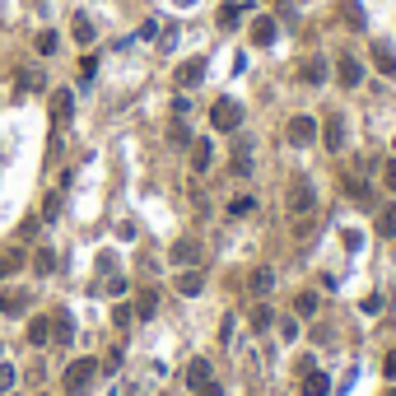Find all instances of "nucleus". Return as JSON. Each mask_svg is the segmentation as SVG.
<instances>
[{"mask_svg":"<svg viewBox=\"0 0 396 396\" xmlns=\"http://www.w3.org/2000/svg\"><path fill=\"white\" fill-rule=\"evenodd\" d=\"M93 378H98V364H93V359H75V364L65 368V392H70V396H84Z\"/></svg>","mask_w":396,"mask_h":396,"instance_id":"obj_1","label":"nucleus"},{"mask_svg":"<svg viewBox=\"0 0 396 396\" xmlns=\"http://www.w3.org/2000/svg\"><path fill=\"white\" fill-rule=\"evenodd\" d=\"M210 126H214V131H238V126H243V103L219 98V103L210 107Z\"/></svg>","mask_w":396,"mask_h":396,"instance_id":"obj_2","label":"nucleus"},{"mask_svg":"<svg viewBox=\"0 0 396 396\" xmlns=\"http://www.w3.org/2000/svg\"><path fill=\"white\" fill-rule=\"evenodd\" d=\"M285 136H290V145H299V150H308L312 140H317V117H290V126H285Z\"/></svg>","mask_w":396,"mask_h":396,"instance_id":"obj_3","label":"nucleus"},{"mask_svg":"<svg viewBox=\"0 0 396 396\" xmlns=\"http://www.w3.org/2000/svg\"><path fill=\"white\" fill-rule=\"evenodd\" d=\"M317 210V191H312V182H294L290 187V214L294 219H303V214Z\"/></svg>","mask_w":396,"mask_h":396,"instance_id":"obj_4","label":"nucleus"},{"mask_svg":"<svg viewBox=\"0 0 396 396\" xmlns=\"http://www.w3.org/2000/svg\"><path fill=\"white\" fill-rule=\"evenodd\" d=\"M173 79H177V89H196L200 79H205V61H200V56H191V61H182Z\"/></svg>","mask_w":396,"mask_h":396,"instance_id":"obj_5","label":"nucleus"},{"mask_svg":"<svg viewBox=\"0 0 396 396\" xmlns=\"http://www.w3.org/2000/svg\"><path fill=\"white\" fill-rule=\"evenodd\" d=\"M70 117H75V93H70V89H56V93H52V122L65 126Z\"/></svg>","mask_w":396,"mask_h":396,"instance_id":"obj_6","label":"nucleus"},{"mask_svg":"<svg viewBox=\"0 0 396 396\" xmlns=\"http://www.w3.org/2000/svg\"><path fill=\"white\" fill-rule=\"evenodd\" d=\"M200 290H205V275H200L196 266H191V271H177V294H182V299H196Z\"/></svg>","mask_w":396,"mask_h":396,"instance_id":"obj_7","label":"nucleus"},{"mask_svg":"<svg viewBox=\"0 0 396 396\" xmlns=\"http://www.w3.org/2000/svg\"><path fill=\"white\" fill-rule=\"evenodd\" d=\"M335 75H340V84H345V89H354V84L364 79V65L354 61V56H340V65H335Z\"/></svg>","mask_w":396,"mask_h":396,"instance_id":"obj_8","label":"nucleus"},{"mask_svg":"<svg viewBox=\"0 0 396 396\" xmlns=\"http://www.w3.org/2000/svg\"><path fill=\"white\" fill-rule=\"evenodd\" d=\"M299 75H303V84H326L331 65L322 61V56H312V61H303V70H299Z\"/></svg>","mask_w":396,"mask_h":396,"instance_id":"obj_9","label":"nucleus"},{"mask_svg":"<svg viewBox=\"0 0 396 396\" xmlns=\"http://www.w3.org/2000/svg\"><path fill=\"white\" fill-rule=\"evenodd\" d=\"M271 42H275V19L261 15L257 24H252V47H271Z\"/></svg>","mask_w":396,"mask_h":396,"instance_id":"obj_10","label":"nucleus"},{"mask_svg":"<svg viewBox=\"0 0 396 396\" xmlns=\"http://www.w3.org/2000/svg\"><path fill=\"white\" fill-rule=\"evenodd\" d=\"M205 382H210V359H191V364H187V387L196 392Z\"/></svg>","mask_w":396,"mask_h":396,"instance_id":"obj_11","label":"nucleus"},{"mask_svg":"<svg viewBox=\"0 0 396 396\" xmlns=\"http://www.w3.org/2000/svg\"><path fill=\"white\" fill-rule=\"evenodd\" d=\"M322 140H326V150H331V154H340V145H345V122H340V117H331V122H326V131H322Z\"/></svg>","mask_w":396,"mask_h":396,"instance_id":"obj_12","label":"nucleus"},{"mask_svg":"<svg viewBox=\"0 0 396 396\" xmlns=\"http://www.w3.org/2000/svg\"><path fill=\"white\" fill-rule=\"evenodd\" d=\"M331 392V378L326 373H317V368H308V378H303V396H326Z\"/></svg>","mask_w":396,"mask_h":396,"instance_id":"obj_13","label":"nucleus"},{"mask_svg":"<svg viewBox=\"0 0 396 396\" xmlns=\"http://www.w3.org/2000/svg\"><path fill=\"white\" fill-rule=\"evenodd\" d=\"M210 164H214V145H210V140H196V145H191V168L205 173Z\"/></svg>","mask_w":396,"mask_h":396,"instance_id":"obj_14","label":"nucleus"},{"mask_svg":"<svg viewBox=\"0 0 396 396\" xmlns=\"http://www.w3.org/2000/svg\"><path fill=\"white\" fill-rule=\"evenodd\" d=\"M173 261H177V266H196V261H200V247L191 243V238H182V243H173Z\"/></svg>","mask_w":396,"mask_h":396,"instance_id":"obj_15","label":"nucleus"},{"mask_svg":"<svg viewBox=\"0 0 396 396\" xmlns=\"http://www.w3.org/2000/svg\"><path fill=\"white\" fill-rule=\"evenodd\" d=\"M52 340H56V345H70V340H75V326H70V312H56V322H52Z\"/></svg>","mask_w":396,"mask_h":396,"instance_id":"obj_16","label":"nucleus"},{"mask_svg":"<svg viewBox=\"0 0 396 396\" xmlns=\"http://www.w3.org/2000/svg\"><path fill=\"white\" fill-rule=\"evenodd\" d=\"M271 285H275V275L266 271V266H257V271L247 275V290H252V294H271Z\"/></svg>","mask_w":396,"mask_h":396,"instance_id":"obj_17","label":"nucleus"},{"mask_svg":"<svg viewBox=\"0 0 396 396\" xmlns=\"http://www.w3.org/2000/svg\"><path fill=\"white\" fill-rule=\"evenodd\" d=\"M373 65H378V70H382V75H396V52H392V47H373Z\"/></svg>","mask_w":396,"mask_h":396,"instance_id":"obj_18","label":"nucleus"},{"mask_svg":"<svg viewBox=\"0 0 396 396\" xmlns=\"http://www.w3.org/2000/svg\"><path fill=\"white\" fill-rule=\"evenodd\" d=\"M154 312H159V290H145V294L136 299V317H145V322H150Z\"/></svg>","mask_w":396,"mask_h":396,"instance_id":"obj_19","label":"nucleus"},{"mask_svg":"<svg viewBox=\"0 0 396 396\" xmlns=\"http://www.w3.org/2000/svg\"><path fill=\"white\" fill-rule=\"evenodd\" d=\"M47 340H52V322H47V317H33L29 322V345H47Z\"/></svg>","mask_w":396,"mask_h":396,"instance_id":"obj_20","label":"nucleus"},{"mask_svg":"<svg viewBox=\"0 0 396 396\" xmlns=\"http://www.w3.org/2000/svg\"><path fill=\"white\" fill-rule=\"evenodd\" d=\"M378 233H382V238H396V200H392V205H382V214H378Z\"/></svg>","mask_w":396,"mask_h":396,"instance_id":"obj_21","label":"nucleus"},{"mask_svg":"<svg viewBox=\"0 0 396 396\" xmlns=\"http://www.w3.org/2000/svg\"><path fill=\"white\" fill-rule=\"evenodd\" d=\"M243 15H247V5H224V10H219V29H238Z\"/></svg>","mask_w":396,"mask_h":396,"instance_id":"obj_22","label":"nucleus"},{"mask_svg":"<svg viewBox=\"0 0 396 396\" xmlns=\"http://www.w3.org/2000/svg\"><path fill=\"white\" fill-rule=\"evenodd\" d=\"M345 191H350V200H359V205H368V200H373V191H368L364 177H345Z\"/></svg>","mask_w":396,"mask_h":396,"instance_id":"obj_23","label":"nucleus"},{"mask_svg":"<svg viewBox=\"0 0 396 396\" xmlns=\"http://www.w3.org/2000/svg\"><path fill=\"white\" fill-rule=\"evenodd\" d=\"M312 312H317V294L303 290L299 299H294V317H312Z\"/></svg>","mask_w":396,"mask_h":396,"instance_id":"obj_24","label":"nucleus"},{"mask_svg":"<svg viewBox=\"0 0 396 396\" xmlns=\"http://www.w3.org/2000/svg\"><path fill=\"white\" fill-rule=\"evenodd\" d=\"M70 33H75V42H79V47H89V42H93V24H89L84 15H75V24H70Z\"/></svg>","mask_w":396,"mask_h":396,"instance_id":"obj_25","label":"nucleus"},{"mask_svg":"<svg viewBox=\"0 0 396 396\" xmlns=\"http://www.w3.org/2000/svg\"><path fill=\"white\" fill-rule=\"evenodd\" d=\"M15 382H19L15 364H5V359H0V396H10V392H15Z\"/></svg>","mask_w":396,"mask_h":396,"instance_id":"obj_26","label":"nucleus"},{"mask_svg":"<svg viewBox=\"0 0 396 396\" xmlns=\"http://www.w3.org/2000/svg\"><path fill=\"white\" fill-rule=\"evenodd\" d=\"M345 19H350V29H364L368 19H364V5L359 0H345Z\"/></svg>","mask_w":396,"mask_h":396,"instance_id":"obj_27","label":"nucleus"},{"mask_svg":"<svg viewBox=\"0 0 396 396\" xmlns=\"http://www.w3.org/2000/svg\"><path fill=\"white\" fill-rule=\"evenodd\" d=\"M233 173H238V177H252V154H247V145L233 154Z\"/></svg>","mask_w":396,"mask_h":396,"instance_id":"obj_28","label":"nucleus"},{"mask_svg":"<svg viewBox=\"0 0 396 396\" xmlns=\"http://www.w3.org/2000/svg\"><path fill=\"white\" fill-rule=\"evenodd\" d=\"M33 271H56V252H47V247H42V252H38V257H33Z\"/></svg>","mask_w":396,"mask_h":396,"instance_id":"obj_29","label":"nucleus"},{"mask_svg":"<svg viewBox=\"0 0 396 396\" xmlns=\"http://www.w3.org/2000/svg\"><path fill=\"white\" fill-rule=\"evenodd\" d=\"M131 317H136V312H131L126 303H117V308H112V326H117V331H126V326H131Z\"/></svg>","mask_w":396,"mask_h":396,"instance_id":"obj_30","label":"nucleus"},{"mask_svg":"<svg viewBox=\"0 0 396 396\" xmlns=\"http://www.w3.org/2000/svg\"><path fill=\"white\" fill-rule=\"evenodd\" d=\"M252 210H257V200L252 196H233L229 200V214H252Z\"/></svg>","mask_w":396,"mask_h":396,"instance_id":"obj_31","label":"nucleus"},{"mask_svg":"<svg viewBox=\"0 0 396 396\" xmlns=\"http://www.w3.org/2000/svg\"><path fill=\"white\" fill-rule=\"evenodd\" d=\"M56 47H61V38H56V33H38V52H42V56H52Z\"/></svg>","mask_w":396,"mask_h":396,"instance_id":"obj_32","label":"nucleus"},{"mask_svg":"<svg viewBox=\"0 0 396 396\" xmlns=\"http://www.w3.org/2000/svg\"><path fill=\"white\" fill-rule=\"evenodd\" d=\"M168 140H173V145H191V131H187L182 122H173V131H168Z\"/></svg>","mask_w":396,"mask_h":396,"instance_id":"obj_33","label":"nucleus"},{"mask_svg":"<svg viewBox=\"0 0 396 396\" xmlns=\"http://www.w3.org/2000/svg\"><path fill=\"white\" fill-rule=\"evenodd\" d=\"M340 238H345V247H350V252H359V247H364V233H359V229H340Z\"/></svg>","mask_w":396,"mask_h":396,"instance_id":"obj_34","label":"nucleus"},{"mask_svg":"<svg viewBox=\"0 0 396 396\" xmlns=\"http://www.w3.org/2000/svg\"><path fill=\"white\" fill-rule=\"evenodd\" d=\"M382 187H387V191H396V159H387V164H382Z\"/></svg>","mask_w":396,"mask_h":396,"instance_id":"obj_35","label":"nucleus"},{"mask_svg":"<svg viewBox=\"0 0 396 396\" xmlns=\"http://www.w3.org/2000/svg\"><path fill=\"white\" fill-rule=\"evenodd\" d=\"M103 294H126V280H122V275H107V280H103Z\"/></svg>","mask_w":396,"mask_h":396,"instance_id":"obj_36","label":"nucleus"},{"mask_svg":"<svg viewBox=\"0 0 396 396\" xmlns=\"http://www.w3.org/2000/svg\"><path fill=\"white\" fill-rule=\"evenodd\" d=\"M271 322H275V312H271V308H257V317H252V326H257V331H266Z\"/></svg>","mask_w":396,"mask_h":396,"instance_id":"obj_37","label":"nucleus"},{"mask_svg":"<svg viewBox=\"0 0 396 396\" xmlns=\"http://www.w3.org/2000/svg\"><path fill=\"white\" fill-rule=\"evenodd\" d=\"M10 312H19V299L15 294H0V317H10Z\"/></svg>","mask_w":396,"mask_h":396,"instance_id":"obj_38","label":"nucleus"},{"mask_svg":"<svg viewBox=\"0 0 396 396\" xmlns=\"http://www.w3.org/2000/svg\"><path fill=\"white\" fill-rule=\"evenodd\" d=\"M61 214V196H47V205H42V219H56Z\"/></svg>","mask_w":396,"mask_h":396,"instance_id":"obj_39","label":"nucleus"},{"mask_svg":"<svg viewBox=\"0 0 396 396\" xmlns=\"http://www.w3.org/2000/svg\"><path fill=\"white\" fill-rule=\"evenodd\" d=\"M364 312H368V317H378V312H382V294H368V299H364Z\"/></svg>","mask_w":396,"mask_h":396,"instance_id":"obj_40","label":"nucleus"},{"mask_svg":"<svg viewBox=\"0 0 396 396\" xmlns=\"http://www.w3.org/2000/svg\"><path fill=\"white\" fill-rule=\"evenodd\" d=\"M93 70H98V61H93V56H84V61H79V79H93Z\"/></svg>","mask_w":396,"mask_h":396,"instance_id":"obj_41","label":"nucleus"},{"mask_svg":"<svg viewBox=\"0 0 396 396\" xmlns=\"http://www.w3.org/2000/svg\"><path fill=\"white\" fill-rule=\"evenodd\" d=\"M191 396H224V387H219V382H205V387H196Z\"/></svg>","mask_w":396,"mask_h":396,"instance_id":"obj_42","label":"nucleus"},{"mask_svg":"<svg viewBox=\"0 0 396 396\" xmlns=\"http://www.w3.org/2000/svg\"><path fill=\"white\" fill-rule=\"evenodd\" d=\"M382 373H387V378H392V382H396V350H392V354H387V364H382Z\"/></svg>","mask_w":396,"mask_h":396,"instance_id":"obj_43","label":"nucleus"},{"mask_svg":"<svg viewBox=\"0 0 396 396\" xmlns=\"http://www.w3.org/2000/svg\"><path fill=\"white\" fill-rule=\"evenodd\" d=\"M173 5H196V0H173Z\"/></svg>","mask_w":396,"mask_h":396,"instance_id":"obj_44","label":"nucleus"},{"mask_svg":"<svg viewBox=\"0 0 396 396\" xmlns=\"http://www.w3.org/2000/svg\"><path fill=\"white\" fill-rule=\"evenodd\" d=\"M5 275H10V271H5V261H0V280H5Z\"/></svg>","mask_w":396,"mask_h":396,"instance_id":"obj_45","label":"nucleus"},{"mask_svg":"<svg viewBox=\"0 0 396 396\" xmlns=\"http://www.w3.org/2000/svg\"><path fill=\"white\" fill-rule=\"evenodd\" d=\"M387 396H396V387H392V392H387Z\"/></svg>","mask_w":396,"mask_h":396,"instance_id":"obj_46","label":"nucleus"},{"mask_svg":"<svg viewBox=\"0 0 396 396\" xmlns=\"http://www.w3.org/2000/svg\"><path fill=\"white\" fill-rule=\"evenodd\" d=\"M0 359H5V350H0Z\"/></svg>","mask_w":396,"mask_h":396,"instance_id":"obj_47","label":"nucleus"},{"mask_svg":"<svg viewBox=\"0 0 396 396\" xmlns=\"http://www.w3.org/2000/svg\"><path fill=\"white\" fill-rule=\"evenodd\" d=\"M392 150H396V145H392Z\"/></svg>","mask_w":396,"mask_h":396,"instance_id":"obj_48","label":"nucleus"}]
</instances>
